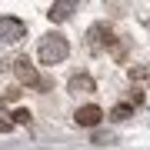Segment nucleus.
Here are the masks:
<instances>
[{"label":"nucleus","instance_id":"nucleus-8","mask_svg":"<svg viewBox=\"0 0 150 150\" xmlns=\"http://www.w3.org/2000/svg\"><path fill=\"white\" fill-rule=\"evenodd\" d=\"M130 83H134V87H140V83H150V64L130 67Z\"/></svg>","mask_w":150,"mask_h":150},{"label":"nucleus","instance_id":"nucleus-10","mask_svg":"<svg viewBox=\"0 0 150 150\" xmlns=\"http://www.w3.org/2000/svg\"><path fill=\"white\" fill-rule=\"evenodd\" d=\"M140 103H144V90H140V87H134V90L127 93V107H140Z\"/></svg>","mask_w":150,"mask_h":150},{"label":"nucleus","instance_id":"nucleus-9","mask_svg":"<svg viewBox=\"0 0 150 150\" xmlns=\"http://www.w3.org/2000/svg\"><path fill=\"white\" fill-rule=\"evenodd\" d=\"M130 117H134V107H127V103H117V107L110 110V120H117V123L130 120Z\"/></svg>","mask_w":150,"mask_h":150},{"label":"nucleus","instance_id":"nucleus-3","mask_svg":"<svg viewBox=\"0 0 150 150\" xmlns=\"http://www.w3.org/2000/svg\"><path fill=\"white\" fill-rule=\"evenodd\" d=\"M27 37V23L20 17H0V43L4 47H13Z\"/></svg>","mask_w":150,"mask_h":150},{"label":"nucleus","instance_id":"nucleus-7","mask_svg":"<svg viewBox=\"0 0 150 150\" xmlns=\"http://www.w3.org/2000/svg\"><path fill=\"white\" fill-rule=\"evenodd\" d=\"M77 10V4H74V0H57V4H50V10H47V17H50V20H67V17L70 13H74Z\"/></svg>","mask_w":150,"mask_h":150},{"label":"nucleus","instance_id":"nucleus-11","mask_svg":"<svg viewBox=\"0 0 150 150\" xmlns=\"http://www.w3.org/2000/svg\"><path fill=\"white\" fill-rule=\"evenodd\" d=\"M13 120L17 123H30L33 117H30V110H13Z\"/></svg>","mask_w":150,"mask_h":150},{"label":"nucleus","instance_id":"nucleus-2","mask_svg":"<svg viewBox=\"0 0 150 150\" xmlns=\"http://www.w3.org/2000/svg\"><path fill=\"white\" fill-rule=\"evenodd\" d=\"M113 43V30H110V23H90V30H87V50L90 54H103Z\"/></svg>","mask_w":150,"mask_h":150},{"label":"nucleus","instance_id":"nucleus-4","mask_svg":"<svg viewBox=\"0 0 150 150\" xmlns=\"http://www.w3.org/2000/svg\"><path fill=\"white\" fill-rule=\"evenodd\" d=\"M10 70H13L17 83H23V87H43L37 67L30 64V57H13V60H10Z\"/></svg>","mask_w":150,"mask_h":150},{"label":"nucleus","instance_id":"nucleus-5","mask_svg":"<svg viewBox=\"0 0 150 150\" xmlns=\"http://www.w3.org/2000/svg\"><path fill=\"white\" fill-rule=\"evenodd\" d=\"M100 120H103V110L97 107V103H83V107H77V113H74L77 127H97Z\"/></svg>","mask_w":150,"mask_h":150},{"label":"nucleus","instance_id":"nucleus-6","mask_svg":"<svg viewBox=\"0 0 150 150\" xmlns=\"http://www.w3.org/2000/svg\"><path fill=\"white\" fill-rule=\"evenodd\" d=\"M67 90L74 93V97H87V93H93V77L90 74H74L67 80Z\"/></svg>","mask_w":150,"mask_h":150},{"label":"nucleus","instance_id":"nucleus-1","mask_svg":"<svg viewBox=\"0 0 150 150\" xmlns=\"http://www.w3.org/2000/svg\"><path fill=\"white\" fill-rule=\"evenodd\" d=\"M37 54H40V60H43L47 67H54V64H60V60H67L70 43H67L64 33H43V37H40V47H37Z\"/></svg>","mask_w":150,"mask_h":150}]
</instances>
